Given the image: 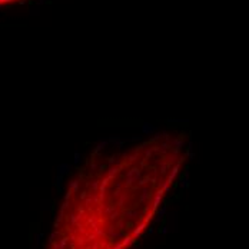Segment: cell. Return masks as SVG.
I'll return each mask as SVG.
<instances>
[{"mask_svg":"<svg viewBox=\"0 0 249 249\" xmlns=\"http://www.w3.org/2000/svg\"><path fill=\"white\" fill-rule=\"evenodd\" d=\"M18 1H23V0H0V6H6V4H12Z\"/></svg>","mask_w":249,"mask_h":249,"instance_id":"obj_2","label":"cell"},{"mask_svg":"<svg viewBox=\"0 0 249 249\" xmlns=\"http://www.w3.org/2000/svg\"><path fill=\"white\" fill-rule=\"evenodd\" d=\"M189 158L183 132H162L92 156L72 179L45 249H129Z\"/></svg>","mask_w":249,"mask_h":249,"instance_id":"obj_1","label":"cell"}]
</instances>
